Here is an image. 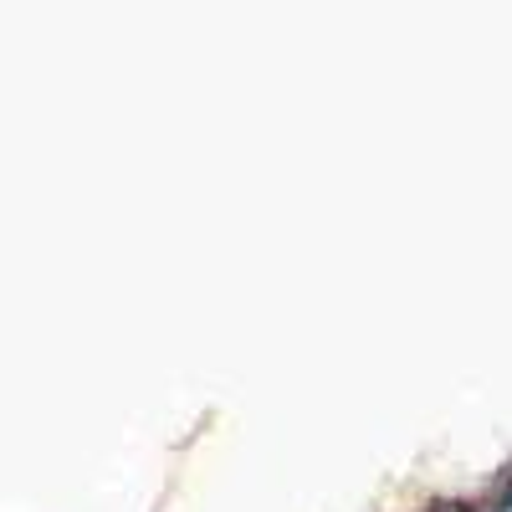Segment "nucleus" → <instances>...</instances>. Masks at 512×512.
I'll use <instances>...</instances> for the list:
<instances>
[{
	"label": "nucleus",
	"mask_w": 512,
	"mask_h": 512,
	"mask_svg": "<svg viewBox=\"0 0 512 512\" xmlns=\"http://www.w3.org/2000/svg\"><path fill=\"white\" fill-rule=\"evenodd\" d=\"M420 512H482L477 502H461V497H436V502H425Z\"/></svg>",
	"instance_id": "obj_1"
},
{
	"label": "nucleus",
	"mask_w": 512,
	"mask_h": 512,
	"mask_svg": "<svg viewBox=\"0 0 512 512\" xmlns=\"http://www.w3.org/2000/svg\"><path fill=\"white\" fill-rule=\"evenodd\" d=\"M497 502H502V507H512V466H507L502 482H497Z\"/></svg>",
	"instance_id": "obj_2"
},
{
	"label": "nucleus",
	"mask_w": 512,
	"mask_h": 512,
	"mask_svg": "<svg viewBox=\"0 0 512 512\" xmlns=\"http://www.w3.org/2000/svg\"><path fill=\"white\" fill-rule=\"evenodd\" d=\"M482 512H512V507H502V502H492V507H482Z\"/></svg>",
	"instance_id": "obj_3"
}]
</instances>
